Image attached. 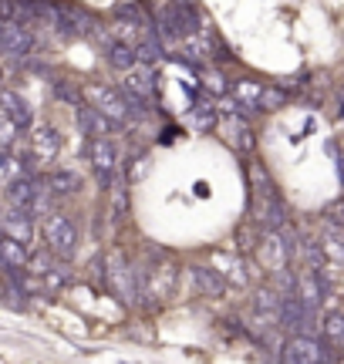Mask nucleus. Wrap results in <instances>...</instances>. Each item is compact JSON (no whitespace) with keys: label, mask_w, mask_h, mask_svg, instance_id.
Instances as JSON below:
<instances>
[{"label":"nucleus","mask_w":344,"mask_h":364,"mask_svg":"<svg viewBox=\"0 0 344 364\" xmlns=\"http://www.w3.org/2000/svg\"><path fill=\"white\" fill-rule=\"evenodd\" d=\"M31 152H34V159H38L41 166L54 162V159L61 156V132L54 129V125H41L31 135Z\"/></svg>","instance_id":"9b49d317"},{"label":"nucleus","mask_w":344,"mask_h":364,"mask_svg":"<svg viewBox=\"0 0 344 364\" xmlns=\"http://www.w3.org/2000/svg\"><path fill=\"white\" fill-rule=\"evenodd\" d=\"M334 358L338 351L321 334H291V338H284V348H280V361L291 364H324Z\"/></svg>","instance_id":"f03ea898"},{"label":"nucleus","mask_w":344,"mask_h":364,"mask_svg":"<svg viewBox=\"0 0 344 364\" xmlns=\"http://www.w3.org/2000/svg\"><path fill=\"white\" fill-rule=\"evenodd\" d=\"M0 112L11 118L21 132H27L31 125H34V112H31V105H27L24 95H17V91L0 88Z\"/></svg>","instance_id":"f8f14e48"},{"label":"nucleus","mask_w":344,"mask_h":364,"mask_svg":"<svg viewBox=\"0 0 344 364\" xmlns=\"http://www.w3.org/2000/svg\"><path fill=\"white\" fill-rule=\"evenodd\" d=\"M189 277H193V284H196V290L203 297H226V290H230L223 277L213 270V267H203V263H193Z\"/></svg>","instance_id":"4468645a"},{"label":"nucleus","mask_w":344,"mask_h":364,"mask_svg":"<svg viewBox=\"0 0 344 364\" xmlns=\"http://www.w3.org/2000/svg\"><path fill=\"white\" fill-rule=\"evenodd\" d=\"M75 122H78V129L88 135V139H102V135H115V132L122 129V125H115L112 118H105L95 105L81 102L78 108H75Z\"/></svg>","instance_id":"1a4fd4ad"},{"label":"nucleus","mask_w":344,"mask_h":364,"mask_svg":"<svg viewBox=\"0 0 344 364\" xmlns=\"http://www.w3.org/2000/svg\"><path fill=\"white\" fill-rule=\"evenodd\" d=\"M51 95L61 105H71V108H78V105L85 102V95H81L78 85H71V81H65V78H54L51 81Z\"/></svg>","instance_id":"5701e85b"},{"label":"nucleus","mask_w":344,"mask_h":364,"mask_svg":"<svg viewBox=\"0 0 344 364\" xmlns=\"http://www.w3.org/2000/svg\"><path fill=\"white\" fill-rule=\"evenodd\" d=\"M230 91L237 95V102H240V105H247V108H257V95H260V85H257V81L240 78Z\"/></svg>","instance_id":"a878e982"},{"label":"nucleus","mask_w":344,"mask_h":364,"mask_svg":"<svg viewBox=\"0 0 344 364\" xmlns=\"http://www.w3.org/2000/svg\"><path fill=\"white\" fill-rule=\"evenodd\" d=\"M230 142L237 145L240 152H253L257 135H253V129H250V122H247V118H233V135H230Z\"/></svg>","instance_id":"b1692460"},{"label":"nucleus","mask_w":344,"mask_h":364,"mask_svg":"<svg viewBox=\"0 0 344 364\" xmlns=\"http://www.w3.org/2000/svg\"><path fill=\"white\" fill-rule=\"evenodd\" d=\"M81 95H85V102L95 105L105 118H112L115 125L125 129V122H129V108H125V98H122L119 88H108V85L92 81V85H85V88H81Z\"/></svg>","instance_id":"20e7f679"},{"label":"nucleus","mask_w":344,"mask_h":364,"mask_svg":"<svg viewBox=\"0 0 344 364\" xmlns=\"http://www.w3.org/2000/svg\"><path fill=\"white\" fill-rule=\"evenodd\" d=\"M125 75V85L122 88L135 91L139 98H146V102H152L156 98V91H159V71H156V65H142V61H135L129 71H122Z\"/></svg>","instance_id":"6e6552de"},{"label":"nucleus","mask_w":344,"mask_h":364,"mask_svg":"<svg viewBox=\"0 0 344 364\" xmlns=\"http://www.w3.org/2000/svg\"><path fill=\"white\" fill-rule=\"evenodd\" d=\"M105 61L115 68V71H129V68L139 61V58H135V44H129V41H112L105 48Z\"/></svg>","instance_id":"6ab92c4d"},{"label":"nucleus","mask_w":344,"mask_h":364,"mask_svg":"<svg viewBox=\"0 0 344 364\" xmlns=\"http://www.w3.org/2000/svg\"><path fill=\"white\" fill-rule=\"evenodd\" d=\"M213 263H216L213 270L223 277L226 287H233V284H237V287H247V273H243V263H240V257H230V253H216V257H213Z\"/></svg>","instance_id":"a211bd4d"},{"label":"nucleus","mask_w":344,"mask_h":364,"mask_svg":"<svg viewBox=\"0 0 344 364\" xmlns=\"http://www.w3.org/2000/svg\"><path fill=\"white\" fill-rule=\"evenodd\" d=\"M44 186L54 199H68V196H78L81 193V176L75 169H51L44 176Z\"/></svg>","instance_id":"ddd939ff"},{"label":"nucleus","mask_w":344,"mask_h":364,"mask_svg":"<svg viewBox=\"0 0 344 364\" xmlns=\"http://www.w3.org/2000/svg\"><path fill=\"white\" fill-rule=\"evenodd\" d=\"M321 338L328 341L334 351L344 344V314L341 311H331L324 321H321Z\"/></svg>","instance_id":"412c9836"},{"label":"nucleus","mask_w":344,"mask_h":364,"mask_svg":"<svg viewBox=\"0 0 344 364\" xmlns=\"http://www.w3.org/2000/svg\"><path fill=\"white\" fill-rule=\"evenodd\" d=\"M260 226L257 223H243L237 230V250H243V253H253V247H257V240H260Z\"/></svg>","instance_id":"bb28decb"},{"label":"nucleus","mask_w":344,"mask_h":364,"mask_svg":"<svg viewBox=\"0 0 344 364\" xmlns=\"http://www.w3.org/2000/svg\"><path fill=\"white\" fill-rule=\"evenodd\" d=\"M0 304H4V307H11V311H24L27 307V297L11 284V280H7V277L0 280Z\"/></svg>","instance_id":"393cba45"},{"label":"nucleus","mask_w":344,"mask_h":364,"mask_svg":"<svg viewBox=\"0 0 344 364\" xmlns=\"http://www.w3.org/2000/svg\"><path fill=\"white\" fill-rule=\"evenodd\" d=\"M17 135H21V129L0 112V149H14V145H17Z\"/></svg>","instance_id":"cd10ccee"},{"label":"nucleus","mask_w":344,"mask_h":364,"mask_svg":"<svg viewBox=\"0 0 344 364\" xmlns=\"http://www.w3.org/2000/svg\"><path fill=\"white\" fill-rule=\"evenodd\" d=\"M183 4H196V0H183Z\"/></svg>","instance_id":"2f4dec72"},{"label":"nucleus","mask_w":344,"mask_h":364,"mask_svg":"<svg viewBox=\"0 0 344 364\" xmlns=\"http://www.w3.org/2000/svg\"><path fill=\"white\" fill-rule=\"evenodd\" d=\"M314 317H318V314L307 311L294 294H284V297H280V307H277L280 331H291V334H314V324H318Z\"/></svg>","instance_id":"0eeeda50"},{"label":"nucleus","mask_w":344,"mask_h":364,"mask_svg":"<svg viewBox=\"0 0 344 364\" xmlns=\"http://www.w3.org/2000/svg\"><path fill=\"white\" fill-rule=\"evenodd\" d=\"M284 105H291V95L284 85H260L257 95V112H280Z\"/></svg>","instance_id":"aec40b11"},{"label":"nucleus","mask_w":344,"mask_h":364,"mask_svg":"<svg viewBox=\"0 0 344 364\" xmlns=\"http://www.w3.org/2000/svg\"><path fill=\"white\" fill-rule=\"evenodd\" d=\"M41 236H44V247L51 250L58 260H75L78 253V226L71 216L65 213H48L44 223H41Z\"/></svg>","instance_id":"f257e3e1"},{"label":"nucleus","mask_w":344,"mask_h":364,"mask_svg":"<svg viewBox=\"0 0 344 364\" xmlns=\"http://www.w3.org/2000/svg\"><path fill=\"white\" fill-rule=\"evenodd\" d=\"M328 294H334V290L324 284V277H321L314 267H301V270L294 273V297L301 300L307 311L318 314L321 307H324Z\"/></svg>","instance_id":"39448f33"},{"label":"nucleus","mask_w":344,"mask_h":364,"mask_svg":"<svg viewBox=\"0 0 344 364\" xmlns=\"http://www.w3.org/2000/svg\"><path fill=\"white\" fill-rule=\"evenodd\" d=\"M135 58H139L142 65H159V61H166V41L159 38L156 27H149V31L139 34V41H135Z\"/></svg>","instance_id":"2eb2a0df"},{"label":"nucleus","mask_w":344,"mask_h":364,"mask_svg":"<svg viewBox=\"0 0 344 364\" xmlns=\"http://www.w3.org/2000/svg\"><path fill=\"white\" fill-rule=\"evenodd\" d=\"M0 85H4V68H0Z\"/></svg>","instance_id":"7c9ffc66"},{"label":"nucleus","mask_w":344,"mask_h":364,"mask_svg":"<svg viewBox=\"0 0 344 364\" xmlns=\"http://www.w3.org/2000/svg\"><path fill=\"white\" fill-rule=\"evenodd\" d=\"M11 179V156H7V149H0V186Z\"/></svg>","instance_id":"c756f323"},{"label":"nucleus","mask_w":344,"mask_h":364,"mask_svg":"<svg viewBox=\"0 0 344 364\" xmlns=\"http://www.w3.org/2000/svg\"><path fill=\"white\" fill-rule=\"evenodd\" d=\"M88 162H92L95 182H98L102 189H108L112 179H115V169H119V145L112 142L108 135L92 139V145H88Z\"/></svg>","instance_id":"423d86ee"},{"label":"nucleus","mask_w":344,"mask_h":364,"mask_svg":"<svg viewBox=\"0 0 344 364\" xmlns=\"http://www.w3.org/2000/svg\"><path fill=\"white\" fill-rule=\"evenodd\" d=\"M203 85H206L210 91H216V95H230V81H226L220 71H210V75L203 78Z\"/></svg>","instance_id":"c85d7f7f"},{"label":"nucleus","mask_w":344,"mask_h":364,"mask_svg":"<svg viewBox=\"0 0 344 364\" xmlns=\"http://www.w3.org/2000/svg\"><path fill=\"white\" fill-rule=\"evenodd\" d=\"M24 260H27V243L0 233V270H24Z\"/></svg>","instance_id":"dca6fc26"},{"label":"nucleus","mask_w":344,"mask_h":364,"mask_svg":"<svg viewBox=\"0 0 344 364\" xmlns=\"http://www.w3.org/2000/svg\"><path fill=\"white\" fill-rule=\"evenodd\" d=\"M41 179V176H38ZM38 179H27V176H11V179L4 182V199H7V206H24L31 203V196H34V186Z\"/></svg>","instance_id":"f3484780"},{"label":"nucleus","mask_w":344,"mask_h":364,"mask_svg":"<svg viewBox=\"0 0 344 364\" xmlns=\"http://www.w3.org/2000/svg\"><path fill=\"white\" fill-rule=\"evenodd\" d=\"M105 287L122 304H129V307L139 304V277H135V267L122 253H112L105 260Z\"/></svg>","instance_id":"7ed1b4c3"},{"label":"nucleus","mask_w":344,"mask_h":364,"mask_svg":"<svg viewBox=\"0 0 344 364\" xmlns=\"http://www.w3.org/2000/svg\"><path fill=\"white\" fill-rule=\"evenodd\" d=\"M0 233L14 236V240H21V243H31V240H34V216H31L24 206L0 209Z\"/></svg>","instance_id":"9d476101"},{"label":"nucleus","mask_w":344,"mask_h":364,"mask_svg":"<svg viewBox=\"0 0 344 364\" xmlns=\"http://www.w3.org/2000/svg\"><path fill=\"white\" fill-rule=\"evenodd\" d=\"M189 125L196 132H210L216 125V105L213 102H199L189 108Z\"/></svg>","instance_id":"4be33fe9"}]
</instances>
